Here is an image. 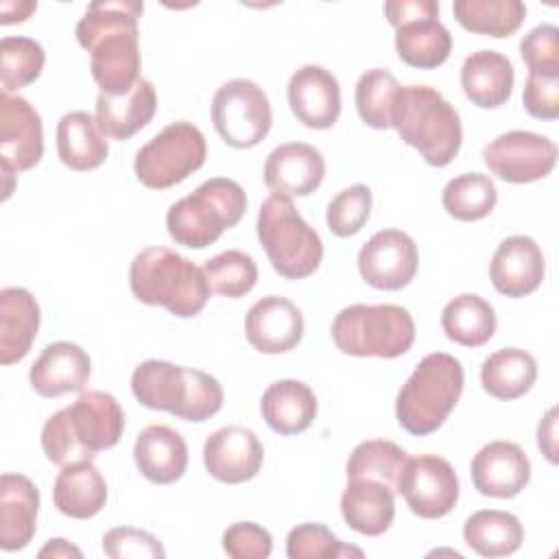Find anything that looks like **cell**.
<instances>
[{
	"instance_id": "obj_1",
	"label": "cell",
	"mask_w": 559,
	"mask_h": 559,
	"mask_svg": "<svg viewBox=\"0 0 559 559\" xmlns=\"http://www.w3.org/2000/svg\"><path fill=\"white\" fill-rule=\"evenodd\" d=\"M144 4L138 0H96L76 24V39L90 52V70L100 94H127L140 76L138 20Z\"/></svg>"
},
{
	"instance_id": "obj_2",
	"label": "cell",
	"mask_w": 559,
	"mask_h": 559,
	"mask_svg": "<svg viewBox=\"0 0 559 559\" xmlns=\"http://www.w3.org/2000/svg\"><path fill=\"white\" fill-rule=\"evenodd\" d=\"M124 432V413L105 391H83L70 406L52 413L41 428V450L59 467L92 461L114 448Z\"/></svg>"
},
{
	"instance_id": "obj_3",
	"label": "cell",
	"mask_w": 559,
	"mask_h": 559,
	"mask_svg": "<svg viewBox=\"0 0 559 559\" xmlns=\"http://www.w3.org/2000/svg\"><path fill=\"white\" fill-rule=\"evenodd\" d=\"M131 391L142 406L197 424L207 421L223 408V386L214 376L157 358L133 369Z\"/></svg>"
},
{
	"instance_id": "obj_4",
	"label": "cell",
	"mask_w": 559,
	"mask_h": 559,
	"mask_svg": "<svg viewBox=\"0 0 559 559\" xmlns=\"http://www.w3.org/2000/svg\"><path fill=\"white\" fill-rule=\"evenodd\" d=\"M129 286L138 301L162 306L179 319L197 317L212 293L203 269L168 247H144L135 253Z\"/></svg>"
},
{
	"instance_id": "obj_5",
	"label": "cell",
	"mask_w": 559,
	"mask_h": 559,
	"mask_svg": "<svg viewBox=\"0 0 559 559\" xmlns=\"http://www.w3.org/2000/svg\"><path fill=\"white\" fill-rule=\"evenodd\" d=\"M391 127L402 142L419 151L426 164L448 166L463 142L459 111L430 85H400Z\"/></svg>"
},
{
	"instance_id": "obj_6",
	"label": "cell",
	"mask_w": 559,
	"mask_h": 559,
	"mask_svg": "<svg viewBox=\"0 0 559 559\" xmlns=\"http://www.w3.org/2000/svg\"><path fill=\"white\" fill-rule=\"evenodd\" d=\"M465 384L461 360L432 352L419 360L395 397L397 424L415 437L432 435L454 411Z\"/></svg>"
},
{
	"instance_id": "obj_7",
	"label": "cell",
	"mask_w": 559,
	"mask_h": 559,
	"mask_svg": "<svg viewBox=\"0 0 559 559\" xmlns=\"http://www.w3.org/2000/svg\"><path fill=\"white\" fill-rule=\"evenodd\" d=\"M245 210L247 194L242 186L227 177H212L192 194L168 207L166 229L177 245L205 249L214 245L225 229L236 227Z\"/></svg>"
},
{
	"instance_id": "obj_8",
	"label": "cell",
	"mask_w": 559,
	"mask_h": 559,
	"mask_svg": "<svg viewBox=\"0 0 559 559\" xmlns=\"http://www.w3.org/2000/svg\"><path fill=\"white\" fill-rule=\"evenodd\" d=\"M255 231L271 266L282 277L304 280L319 269L323 260L321 236L301 218L293 199L282 194L264 199Z\"/></svg>"
},
{
	"instance_id": "obj_9",
	"label": "cell",
	"mask_w": 559,
	"mask_h": 559,
	"mask_svg": "<svg viewBox=\"0 0 559 559\" xmlns=\"http://www.w3.org/2000/svg\"><path fill=\"white\" fill-rule=\"evenodd\" d=\"M332 341L347 356L397 358L415 343V321L395 304H354L334 317Z\"/></svg>"
},
{
	"instance_id": "obj_10",
	"label": "cell",
	"mask_w": 559,
	"mask_h": 559,
	"mask_svg": "<svg viewBox=\"0 0 559 559\" xmlns=\"http://www.w3.org/2000/svg\"><path fill=\"white\" fill-rule=\"evenodd\" d=\"M205 157L207 146L201 129L192 122L177 120L135 153L133 170L142 186L166 190L197 173L205 164Z\"/></svg>"
},
{
	"instance_id": "obj_11",
	"label": "cell",
	"mask_w": 559,
	"mask_h": 559,
	"mask_svg": "<svg viewBox=\"0 0 559 559\" xmlns=\"http://www.w3.org/2000/svg\"><path fill=\"white\" fill-rule=\"evenodd\" d=\"M384 15L395 28V52L406 66L432 70L445 63L452 35L439 22V2L393 0L384 2Z\"/></svg>"
},
{
	"instance_id": "obj_12",
	"label": "cell",
	"mask_w": 559,
	"mask_h": 559,
	"mask_svg": "<svg viewBox=\"0 0 559 559\" xmlns=\"http://www.w3.org/2000/svg\"><path fill=\"white\" fill-rule=\"evenodd\" d=\"M212 122L227 146L253 148L271 131L269 96L249 79H231L214 92Z\"/></svg>"
},
{
	"instance_id": "obj_13",
	"label": "cell",
	"mask_w": 559,
	"mask_h": 559,
	"mask_svg": "<svg viewBox=\"0 0 559 559\" xmlns=\"http://www.w3.org/2000/svg\"><path fill=\"white\" fill-rule=\"evenodd\" d=\"M395 493L406 500L415 515L439 520L459 502V478L443 456L419 454L406 459Z\"/></svg>"
},
{
	"instance_id": "obj_14",
	"label": "cell",
	"mask_w": 559,
	"mask_h": 559,
	"mask_svg": "<svg viewBox=\"0 0 559 559\" xmlns=\"http://www.w3.org/2000/svg\"><path fill=\"white\" fill-rule=\"evenodd\" d=\"M485 166L507 183H531L550 175L557 146L550 138L533 131H507L483 148Z\"/></svg>"
},
{
	"instance_id": "obj_15",
	"label": "cell",
	"mask_w": 559,
	"mask_h": 559,
	"mask_svg": "<svg viewBox=\"0 0 559 559\" xmlns=\"http://www.w3.org/2000/svg\"><path fill=\"white\" fill-rule=\"evenodd\" d=\"M417 245L402 229H380L358 251L360 277L378 290L408 286L417 273Z\"/></svg>"
},
{
	"instance_id": "obj_16",
	"label": "cell",
	"mask_w": 559,
	"mask_h": 559,
	"mask_svg": "<svg viewBox=\"0 0 559 559\" xmlns=\"http://www.w3.org/2000/svg\"><path fill=\"white\" fill-rule=\"evenodd\" d=\"M44 155V127L37 109L22 96L0 94V162L13 173L31 170Z\"/></svg>"
},
{
	"instance_id": "obj_17",
	"label": "cell",
	"mask_w": 559,
	"mask_h": 559,
	"mask_svg": "<svg viewBox=\"0 0 559 559\" xmlns=\"http://www.w3.org/2000/svg\"><path fill=\"white\" fill-rule=\"evenodd\" d=\"M262 461L264 448L255 432L245 426H223L214 430L203 445L205 469L218 483H247L258 476Z\"/></svg>"
},
{
	"instance_id": "obj_18",
	"label": "cell",
	"mask_w": 559,
	"mask_h": 559,
	"mask_svg": "<svg viewBox=\"0 0 559 559\" xmlns=\"http://www.w3.org/2000/svg\"><path fill=\"white\" fill-rule=\"evenodd\" d=\"M474 489L489 498H515L531 480V461L513 441L483 445L469 465Z\"/></svg>"
},
{
	"instance_id": "obj_19",
	"label": "cell",
	"mask_w": 559,
	"mask_h": 559,
	"mask_svg": "<svg viewBox=\"0 0 559 559\" xmlns=\"http://www.w3.org/2000/svg\"><path fill=\"white\" fill-rule=\"evenodd\" d=\"M288 105L308 129H330L341 116V85L323 66H301L288 81Z\"/></svg>"
},
{
	"instance_id": "obj_20",
	"label": "cell",
	"mask_w": 559,
	"mask_h": 559,
	"mask_svg": "<svg viewBox=\"0 0 559 559\" xmlns=\"http://www.w3.org/2000/svg\"><path fill=\"white\" fill-rule=\"evenodd\" d=\"M264 186L282 197H308L325 177V159L319 148L306 142L275 146L264 162Z\"/></svg>"
},
{
	"instance_id": "obj_21",
	"label": "cell",
	"mask_w": 559,
	"mask_h": 559,
	"mask_svg": "<svg viewBox=\"0 0 559 559\" xmlns=\"http://www.w3.org/2000/svg\"><path fill=\"white\" fill-rule=\"evenodd\" d=\"M245 334L249 345L260 354L290 352L304 336L301 310L286 297L266 295L249 308Z\"/></svg>"
},
{
	"instance_id": "obj_22",
	"label": "cell",
	"mask_w": 559,
	"mask_h": 559,
	"mask_svg": "<svg viewBox=\"0 0 559 559\" xmlns=\"http://www.w3.org/2000/svg\"><path fill=\"white\" fill-rule=\"evenodd\" d=\"M546 273V262L539 245L531 236L504 238L491 255L489 277L493 288L511 299L535 293Z\"/></svg>"
},
{
	"instance_id": "obj_23",
	"label": "cell",
	"mask_w": 559,
	"mask_h": 559,
	"mask_svg": "<svg viewBox=\"0 0 559 559\" xmlns=\"http://www.w3.org/2000/svg\"><path fill=\"white\" fill-rule=\"evenodd\" d=\"M92 373L87 352L70 341H55L44 347L28 371L31 386L41 397H61L83 391Z\"/></svg>"
},
{
	"instance_id": "obj_24",
	"label": "cell",
	"mask_w": 559,
	"mask_h": 559,
	"mask_svg": "<svg viewBox=\"0 0 559 559\" xmlns=\"http://www.w3.org/2000/svg\"><path fill=\"white\" fill-rule=\"evenodd\" d=\"M39 489L24 474H2L0 478V548L22 550L37 531Z\"/></svg>"
},
{
	"instance_id": "obj_25",
	"label": "cell",
	"mask_w": 559,
	"mask_h": 559,
	"mask_svg": "<svg viewBox=\"0 0 559 559\" xmlns=\"http://www.w3.org/2000/svg\"><path fill=\"white\" fill-rule=\"evenodd\" d=\"M341 515L360 535H382L395 518V491L376 478H347L341 496Z\"/></svg>"
},
{
	"instance_id": "obj_26",
	"label": "cell",
	"mask_w": 559,
	"mask_h": 559,
	"mask_svg": "<svg viewBox=\"0 0 559 559\" xmlns=\"http://www.w3.org/2000/svg\"><path fill=\"white\" fill-rule=\"evenodd\" d=\"M157 111V94L151 81L140 79L127 94H98L94 120L105 138L129 140L144 129Z\"/></svg>"
},
{
	"instance_id": "obj_27",
	"label": "cell",
	"mask_w": 559,
	"mask_h": 559,
	"mask_svg": "<svg viewBox=\"0 0 559 559\" xmlns=\"http://www.w3.org/2000/svg\"><path fill=\"white\" fill-rule=\"evenodd\" d=\"M513 83V63L498 50H476L461 66L463 94L480 109L502 107L511 98Z\"/></svg>"
},
{
	"instance_id": "obj_28",
	"label": "cell",
	"mask_w": 559,
	"mask_h": 559,
	"mask_svg": "<svg viewBox=\"0 0 559 559\" xmlns=\"http://www.w3.org/2000/svg\"><path fill=\"white\" fill-rule=\"evenodd\" d=\"M133 461L146 480L170 485L179 480L188 467V445L177 430L153 424L138 435Z\"/></svg>"
},
{
	"instance_id": "obj_29",
	"label": "cell",
	"mask_w": 559,
	"mask_h": 559,
	"mask_svg": "<svg viewBox=\"0 0 559 559\" xmlns=\"http://www.w3.org/2000/svg\"><path fill=\"white\" fill-rule=\"evenodd\" d=\"M39 304L22 286L0 290V362H20L28 352L39 330Z\"/></svg>"
},
{
	"instance_id": "obj_30",
	"label": "cell",
	"mask_w": 559,
	"mask_h": 559,
	"mask_svg": "<svg viewBox=\"0 0 559 559\" xmlns=\"http://www.w3.org/2000/svg\"><path fill=\"white\" fill-rule=\"evenodd\" d=\"M266 426L277 435H299L310 428L317 417V397L301 380H275L260 400Z\"/></svg>"
},
{
	"instance_id": "obj_31",
	"label": "cell",
	"mask_w": 559,
	"mask_h": 559,
	"mask_svg": "<svg viewBox=\"0 0 559 559\" xmlns=\"http://www.w3.org/2000/svg\"><path fill=\"white\" fill-rule=\"evenodd\" d=\"M52 502L68 518L90 520L107 502V483L92 461L63 465L52 485Z\"/></svg>"
},
{
	"instance_id": "obj_32",
	"label": "cell",
	"mask_w": 559,
	"mask_h": 559,
	"mask_svg": "<svg viewBox=\"0 0 559 559\" xmlns=\"http://www.w3.org/2000/svg\"><path fill=\"white\" fill-rule=\"evenodd\" d=\"M57 155L63 166L76 173L94 170L107 159L109 146L94 116L87 111L61 116L57 124Z\"/></svg>"
},
{
	"instance_id": "obj_33",
	"label": "cell",
	"mask_w": 559,
	"mask_h": 559,
	"mask_svg": "<svg viewBox=\"0 0 559 559\" xmlns=\"http://www.w3.org/2000/svg\"><path fill=\"white\" fill-rule=\"evenodd\" d=\"M537 380V360L520 347H502L485 358L480 367L483 389L502 402L518 400Z\"/></svg>"
},
{
	"instance_id": "obj_34",
	"label": "cell",
	"mask_w": 559,
	"mask_h": 559,
	"mask_svg": "<svg viewBox=\"0 0 559 559\" xmlns=\"http://www.w3.org/2000/svg\"><path fill=\"white\" fill-rule=\"evenodd\" d=\"M463 539L480 557H507L522 546L524 526L509 511L480 509L465 520Z\"/></svg>"
},
{
	"instance_id": "obj_35",
	"label": "cell",
	"mask_w": 559,
	"mask_h": 559,
	"mask_svg": "<svg viewBox=\"0 0 559 559\" xmlns=\"http://www.w3.org/2000/svg\"><path fill=\"white\" fill-rule=\"evenodd\" d=\"M441 328L456 345L480 347L496 332L493 306L474 293L456 295L441 312Z\"/></svg>"
},
{
	"instance_id": "obj_36",
	"label": "cell",
	"mask_w": 559,
	"mask_h": 559,
	"mask_svg": "<svg viewBox=\"0 0 559 559\" xmlns=\"http://www.w3.org/2000/svg\"><path fill=\"white\" fill-rule=\"evenodd\" d=\"M452 13L465 31L500 39L522 26L526 7L520 0H454Z\"/></svg>"
},
{
	"instance_id": "obj_37",
	"label": "cell",
	"mask_w": 559,
	"mask_h": 559,
	"mask_svg": "<svg viewBox=\"0 0 559 559\" xmlns=\"http://www.w3.org/2000/svg\"><path fill=\"white\" fill-rule=\"evenodd\" d=\"M498 190L489 175L463 173L450 179L443 188V210L463 223H474L489 216L496 207Z\"/></svg>"
},
{
	"instance_id": "obj_38",
	"label": "cell",
	"mask_w": 559,
	"mask_h": 559,
	"mask_svg": "<svg viewBox=\"0 0 559 559\" xmlns=\"http://www.w3.org/2000/svg\"><path fill=\"white\" fill-rule=\"evenodd\" d=\"M406 459L408 454L397 443L389 439H369L352 450L345 474L347 478H376L395 491Z\"/></svg>"
},
{
	"instance_id": "obj_39",
	"label": "cell",
	"mask_w": 559,
	"mask_h": 559,
	"mask_svg": "<svg viewBox=\"0 0 559 559\" xmlns=\"http://www.w3.org/2000/svg\"><path fill=\"white\" fill-rule=\"evenodd\" d=\"M400 90L397 79L386 68H371L356 83V109L371 129H391L393 103Z\"/></svg>"
},
{
	"instance_id": "obj_40",
	"label": "cell",
	"mask_w": 559,
	"mask_h": 559,
	"mask_svg": "<svg viewBox=\"0 0 559 559\" xmlns=\"http://www.w3.org/2000/svg\"><path fill=\"white\" fill-rule=\"evenodd\" d=\"M203 273L212 293L227 299H240L253 290L258 266L253 258L240 249H227L203 264Z\"/></svg>"
},
{
	"instance_id": "obj_41",
	"label": "cell",
	"mask_w": 559,
	"mask_h": 559,
	"mask_svg": "<svg viewBox=\"0 0 559 559\" xmlns=\"http://www.w3.org/2000/svg\"><path fill=\"white\" fill-rule=\"evenodd\" d=\"M46 52L31 37H2L0 41V81L2 92H15L39 79Z\"/></svg>"
},
{
	"instance_id": "obj_42",
	"label": "cell",
	"mask_w": 559,
	"mask_h": 559,
	"mask_svg": "<svg viewBox=\"0 0 559 559\" xmlns=\"http://www.w3.org/2000/svg\"><path fill=\"white\" fill-rule=\"evenodd\" d=\"M286 555L290 559H338L362 557V550L343 544L325 524L306 522L286 535Z\"/></svg>"
},
{
	"instance_id": "obj_43",
	"label": "cell",
	"mask_w": 559,
	"mask_h": 559,
	"mask_svg": "<svg viewBox=\"0 0 559 559\" xmlns=\"http://www.w3.org/2000/svg\"><path fill=\"white\" fill-rule=\"evenodd\" d=\"M371 190L365 183H354L341 190L325 212L328 227L338 238H349L358 234L371 214Z\"/></svg>"
},
{
	"instance_id": "obj_44",
	"label": "cell",
	"mask_w": 559,
	"mask_h": 559,
	"mask_svg": "<svg viewBox=\"0 0 559 559\" xmlns=\"http://www.w3.org/2000/svg\"><path fill=\"white\" fill-rule=\"evenodd\" d=\"M520 55L533 74L559 76V28L539 24L520 41Z\"/></svg>"
},
{
	"instance_id": "obj_45",
	"label": "cell",
	"mask_w": 559,
	"mask_h": 559,
	"mask_svg": "<svg viewBox=\"0 0 559 559\" xmlns=\"http://www.w3.org/2000/svg\"><path fill=\"white\" fill-rule=\"evenodd\" d=\"M103 552L111 559H162V542L142 528L116 526L103 535Z\"/></svg>"
},
{
	"instance_id": "obj_46",
	"label": "cell",
	"mask_w": 559,
	"mask_h": 559,
	"mask_svg": "<svg viewBox=\"0 0 559 559\" xmlns=\"http://www.w3.org/2000/svg\"><path fill=\"white\" fill-rule=\"evenodd\" d=\"M223 550L234 559H266L273 550V537L255 522H236L223 533Z\"/></svg>"
},
{
	"instance_id": "obj_47",
	"label": "cell",
	"mask_w": 559,
	"mask_h": 559,
	"mask_svg": "<svg viewBox=\"0 0 559 559\" xmlns=\"http://www.w3.org/2000/svg\"><path fill=\"white\" fill-rule=\"evenodd\" d=\"M522 103L528 116L537 120H557L559 118V76L533 74L528 72Z\"/></svg>"
},
{
	"instance_id": "obj_48",
	"label": "cell",
	"mask_w": 559,
	"mask_h": 559,
	"mask_svg": "<svg viewBox=\"0 0 559 559\" xmlns=\"http://www.w3.org/2000/svg\"><path fill=\"white\" fill-rule=\"evenodd\" d=\"M537 445L550 463H557V408H550L542 417L537 426Z\"/></svg>"
},
{
	"instance_id": "obj_49",
	"label": "cell",
	"mask_w": 559,
	"mask_h": 559,
	"mask_svg": "<svg viewBox=\"0 0 559 559\" xmlns=\"http://www.w3.org/2000/svg\"><path fill=\"white\" fill-rule=\"evenodd\" d=\"M37 9V2H13V0H4L0 2V24H15V22H24L31 17V13Z\"/></svg>"
},
{
	"instance_id": "obj_50",
	"label": "cell",
	"mask_w": 559,
	"mask_h": 559,
	"mask_svg": "<svg viewBox=\"0 0 559 559\" xmlns=\"http://www.w3.org/2000/svg\"><path fill=\"white\" fill-rule=\"evenodd\" d=\"M39 557H81V550L76 546H72L68 539L55 537L48 539V544L39 550Z\"/></svg>"
}]
</instances>
